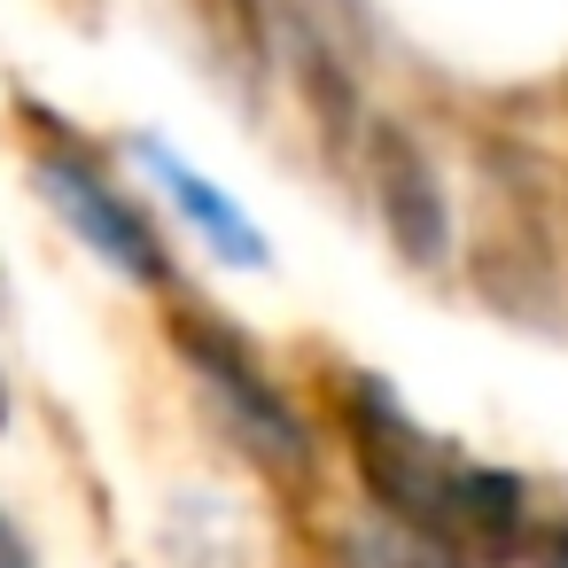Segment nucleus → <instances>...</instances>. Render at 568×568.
<instances>
[{"instance_id":"1","label":"nucleus","mask_w":568,"mask_h":568,"mask_svg":"<svg viewBox=\"0 0 568 568\" xmlns=\"http://www.w3.org/2000/svg\"><path fill=\"white\" fill-rule=\"evenodd\" d=\"M327 405H335L343 452H351V467H358L374 514L436 552V537H444V490H452L459 452H444V444H436L382 382H366V374H335V397H327Z\"/></svg>"},{"instance_id":"2","label":"nucleus","mask_w":568,"mask_h":568,"mask_svg":"<svg viewBox=\"0 0 568 568\" xmlns=\"http://www.w3.org/2000/svg\"><path fill=\"white\" fill-rule=\"evenodd\" d=\"M172 351L187 358V374L203 382V397L219 405V420L242 436V452H250L265 475H281V483H312V459H320L312 420L296 413V397L257 366V351H250L219 312L180 304V312H172Z\"/></svg>"},{"instance_id":"3","label":"nucleus","mask_w":568,"mask_h":568,"mask_svg":"<svg viewBox=\"0 0 568 568\" xmlns=\"http://www.w3.org/2000/svg\"><path fill=\"white\" fill-rule=\"evenodd\" d=\"M24 125H32V180H40V195L79 226V242H94L125 281L172 288V250H164L156 219L102 172V156H94L79 133H63L48 110H24Z\"/></svg>"},{"instance_id":"4","label":"nucleus","mask_w":568,"mask_h":568,"mask_svg":"<svg viewBox=\"0 0 568 568\" xmlns=\"http://www.w3.org/2000/svg\"><path fill=\"white\" fill-rule=\"evenodd\" d=\"M358 156H366V187H374V219H382L389 250L405 265L436 273L452 257V203H444V180H436L428 149L397 118H374L358 133Z\"/></svg>"},{"instance_id":"5","label":"nucleus","mask_w":568,"mask_h":568,"mask_svg":"<svg viewBox=\"0 0 568 568\" xmlns=\"http://www.w3.org/2000/svg\"><path fill=\"white\" fill-rule=\"evenodd\" d=\"M288 63H296V94H304V110H312L320 141H327L335 156H351V149H358V133H366V110H358V87H351L343 55L312 32V17H296V32H288Z\"/></svg>"},{"instance_id":"6","label":"nucleus","mask_w":568,"mask_h":568,"mask_svg":"<svg viewBox=\"0 0 568 568\" xmlns=\"http://www.w3.org/2000/svg\"><path fill=\"white\" fill-rule=\"evenodd\" d=\"M141 164L164 180V195L187 211V226H195V234H203V242H211L226 265H265V234H257V226H250V219H242V211H234V203L211 187V180H195V172H187V164H180L164 141H141Z\"/></svg>"},{"instance_id":"7","label":"nucleus","mask_w":568,"mask_h":568,"mask_svg":"<svg viewBox=\"0 0 568 568\" xmlns=\"http://www.w3.org/2000/svg\"><path fill=\"white\" fill-rule=\"evenodd\" d=\"M195 17H203V40L219 48V63L242 87H265V71H273V0H195Z\"/></svg>"},{"instance_id":"8","label":"nucleus","mask_w":568,"mask_h":568,"mask_svg":"<svg viewBox=\"0 0 568 568\" xmlns=\"http://www.w3.org/2000/svg\"><path fill=\"white\" fill-rule=\"evenodd\" d=\"M521 568H568V514H537V537H529Z\"/></svg>"},{"instance_id":"9","label":"nucleus","mask_w":568,"mask_h":568,"mask_svg":"<svg viewBox=\"0 0 568 568\" xmlns=\"http://www.w3.org/2000/svg\"><path fill=\"white\" fill-rule=\"evenodd\" d=\"M0 568H40V552H32V537L17 529L9 506H0Z\"/></svg>"},{"instance_id":"10","label":"nucleus","mask_w":568,"mask_h":568,"mask_svg":"<svg viewBox=\"0 0 568 568\" xmlns=\"http://www.w3.org/2000/svg\"><path fill=\"white\" fill-rule=\"evenodd\" d=\"M0 420H9V397H0Z\"/></svg>"}]
</instances>
